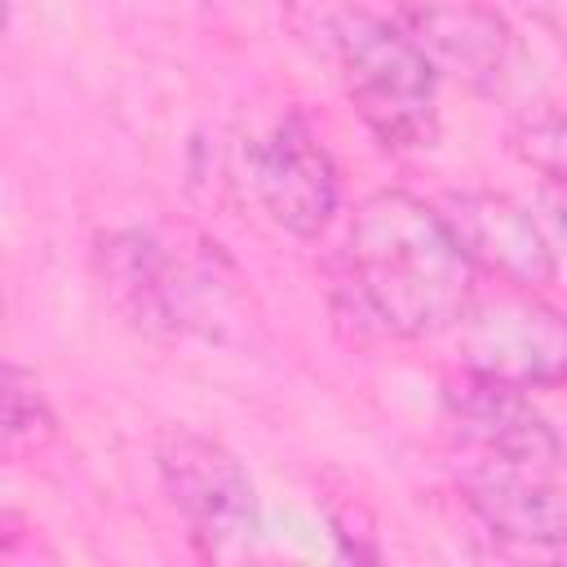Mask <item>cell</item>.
<instances>
[{"mask_svg": "<svg viewBox=\"0 0 567 567\" xmlns=\"http://www.w3.org/2000/svg\"><path fill=\"white\" fill-rule=\"evenodd\" d=\"M443 412L470 509L505 540L567 545V452L527 390L461 368L443 390Z\"/></svg>", "mask_w": 567, "mask_h": 567, "instance_id": "1", "label": "cell"}, {"mask_svg": "<svg viewBox=\"0 0 567 567\" xmlns=\"http://www.w3.org/2000/svg\"><path fill=\"white\" fill-rule=\"evenodd\" d=\"M350 275L359 301L394 337L452 332L474 297V261L439 208L408 190H377L350 221Z\"/></svg>", "mask_w": 567, "mask_h": 567, "instance_id": "2", "label": "cell"}, {"mask_svg": "<svg viewBox=\"0 0 567 567\" xmlns=\"http://www.w3.org/2000/svg\"><path fill=\"white\" fill-rule=\"evenodd\" d=\"M301 44L332 62L363 124L394 151H421L439 137V71L403 31L354 0H284Z\"/></svg>", "mask_w": 567, "mask_h": 567, "instance_id": "3", "label": "cell"}, {"mask_svg": "<svg viewBox=\"0 0 567 567\" xmlns=\"http://www.w3.org/2000/svg\"><path fill=\"white\" fill-rule=\"evenodd\" d=\"M97 279L111 306L146 332H208L221 319L230 288L190 257L168 252L142 230H115L97 239Z\"/></svg>", "mask_w": 567, "mask_h": 567, "instance_id": "4", "label": "cell"}, {"mask_svg": "<svg viewBox=\"0 0 567 567\" xmlns=\"http://www.w3.org/2000/svg\"><path fill=\"white\" fill-rule=\"evenodd\" d=\"M452 332L465 372L518 390H549L567 381V315L540 301L536 288H518V284H505L496 292L474 288Z\"/></svg>", "mask_w": 567, "mask_h": 567, "instance_id": "5", "label": "cell"}, {"mask_svg": "<svg viewBox=\"0 0 567 567\" xmlns=\"http://www.w3.org/2000/svg\"><path fill=\"white\" fill-rule=\"evenodd\" d=\"M244 168L257 204L297 239H310L337 213V168L315 128L284 111L244 146Z\"/></svg>", "mask_w": 567, "mask_h": 567, "instance_id": "6", "label": "cell"}, {"mask_svg": "<svg viewBox=\"0 0 567 567\" xmlns=\"http://www.w3.org/2000/svg\"><path fill=\"white\" fill-rule=\"evenodd\" d=\"M155 465L168 501L213 545H239L257 532L261 509L248 470L213 439L195 430H164L155 439Z\"/></svg>", "mask_w": 567, "mask_h": 567, "instance_id": "7", "label": "cell"}, {"mask_svg": "<svg viewBox=\"0 0 567 567\" xmlns=\"http://www.w3.org/2000/svg\"><path fill=\"white\" fill-rule=\"evenodd\" d=\"M399 22L439 75H452L478 93H492L509 75L514 31L478 0H416L403 4Z\"/></svg>", "mask_w": 567, "mask_h": 567, "instance_id": "8", "label": "cell"}, {"mask_svg": "<svg viewBox=\"0 0 567 567\" xmlns=\"http://www.w3.org/2000/svg\"><path fill=\"white\" fill-rule=\"evenodd\" d=\"M443 221L452 226V235L465 248V257L474 266L492 270L505 284L545 288L554 279V270H558L545 230L509 195H496V190H461V195H447Z\"/></svg>", "mask_w": 567, "mask_h": 567, "instance_id": "9", "label": "cell"}, {"mask_svg": "<svg viewBox=\"0 0 567 567\" xmlns=\"http://www.w3.org/2000/svg\"><path fill=\"white\" fill-rule=\"evenodd\" d=\"M49 434H53V412H49L35 377L22 372L18 363H9L4 368V443H9V456H18L22 447L35 452Z\"/></svg>", "mask_w": 567, "mask_h": 567, "instance_id": "10", "label": "cell"}, {"mask_svg": "<svg viewBox=\"0 0 567 567\" xmlns=\"http://www.w3.org/2000/svg\"><path fill=\"white\" fill-rule=\"evenodd\" d=\"M509 146H514V155H518L527 168H536V173H545L549 182L567 186V115H558V111H536V115H527V120L509 133Z\"/></svg>", "mask_w": 567, "mask_h": 567, "instance_id": "11", "label": "cell"}, {"mask_svg": "<svg viewBox=\"0 0 567 567\" xmlns=\"http://www.w3.org/2000/svg\"><path fill=\"white\" fill-rule=\"evenodd\" d=\"M554 208H558V213H554V217H558V226L567 230V199H563V204H554Z\"/></svg>", "mask_w": 567, "mask_h": 567, "instance_id": "12", "label": "cell"}]
</instances>
